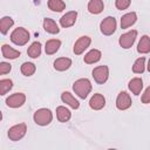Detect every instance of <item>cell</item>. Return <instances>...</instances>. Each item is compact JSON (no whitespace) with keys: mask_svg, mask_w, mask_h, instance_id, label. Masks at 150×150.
<instances>
[{"mask_svg":"<svg viewBox=\"0 0 150 150\" xmlns=\"http://www.w3.org/2000/svg\"><path fill=\"white\" fill-rule=\"evenodd\" d=\"M91 82L88 80V79H79L74 82L73 84V90L74 93L82 100L87 98V96L90 94L91 91Z\"/></svg>","mask_w":150,"mask_h":150,"instance_id":"6da1fadb","label":"cell"},{"mask_svg":"<svg viewBox=\"0 0 150 150\" xmlns=\"http://www.w3.org/2000/svg\"><path fill=\"white\" fill-rule=\"evenodd\" d=\"M30 39L29 32L23 27H18L11 33V41L16 46H25Z\"/></svg>","mask_w":150,"mask_h":150,"instance_id":"7a4b0ae2","label":"cell"},{"mask_svg":"<svg viewBox=\"0 0 150 150\" xmlns=\"http://www.w3.org/2000/svg\"><path fill=\"white\" fill-rule=\"evenodd\" d=\"M33 120L38 125L46 127L50 124V122L53 121V112L47 108L38 109L33 115Z\"/></svg>","mask_w":150,"mask_h":150,"instance_id":"3957f363","label":"cell"},{"mask_svg":"<svg viewBox=\"0 0 150 150\" xmlns=\"http://www.w3.org/2000/svg\"><path fill=\"white\" fill-rule=\"evenodd\" d=\"M116 27H117V22H116V19L114 16H107L104 18L101 23H100V30L103 35H112L116 30Z\"/></svg>","mask_w":150,"mask_h":150,"instance_id":"277c9868","label":"cell"},{"mask_svg":"<svg viewBox=\"0 0 150 150\" xmlns=\"http://www.w3.org/2000/svg\"><path fill=\"white\" fill-rule=\"evenodd\" d=\"M26 132H27V125L25 123H19V124H15V125L11 127L8 129L7 135H8V138L11 141L16 142V141H20L21 138H23Z\"/></svg>","mask_w":150,"mask_h":150,"instance_id":"5b68a950","label":"cell"},{"mask_svg":"<svg viewBox=\"0 0 150 150\" xmlns=\"http://www.w3.org/2000/svg\"><path fill=\"white\" fill-rule=\"evenodd\" d=\"M93 74V77H94V81L97 83V84H103L108 81V77H109V68L108 66H97L93 69L91 71Z\"/></svg>","mask_w":150,"mask_h":150,"instance_id":"8992f818","label":"cell"},{"mask_svg":"<svg viewBox=\"0 0 150 150\" xmlns=\"http://www.w3.org/2000/svg\"><path fill=\"white\" fill-rule=\"evenodd\" d=\"M137 38V30L136 29H131L124 34H122L118 39V43L123 49H129L131 48V46L135 43Z\"/></svg>","mask_w":150,"mask_h":150,"instance_id":"52a82bcc","label":"cell"},{"mask_svg":"<svg viewBox=\"0 0 150 150\" xmlns=\"http://www.w3.org/2000/svg\"><path fill=\"white\" fill-rule=\"evenodd\" d=\"M26 102V95L23 93H14L6 98V104L9 108H20Z\"/></svg>","mask_w":150,"mask_h":150,"instance_id":"ba28073f","label":"cell"},{"mask_svg":"<svg viewBox=\"0 0 150 150\" xmlns=\"http://www.w3.org/2000/svg\"><path fill=\"white\" fill-rule=\"evenodd\" d=\"M90 43H91V39H90L89 36H87V35L80 36V38L76 40L75 45H74V48H73L74 54H75V55H81V54L90 46Z\"/></svg>","mask_w":150,"mask_h":150,"instance_id":"9c48e42d","label":"cell"},{"mask_svg":"<svg viewBox=\"0 0 150 150\" xmlns=\"http://www.w3.org/2000/svg\"><path fill=\"white\" fill-rule=\"evenodd\" d=\"M131 104H132L131 97H130V95L127 91H121L117 95V98H116V108L118 110H127V109H129L131 107Z\"/></svg>","mask_w":150,"mask_h":150,"instance_id":"30bf717a","label":"cell"},{"mask_svg":"<svg viewBox=\"0 0 150 150\" xmlns=\"http://www.w3.org/2000/svg\"><path fill=\"white\" fill-rule=\"evenodd\" d=\"M76 19H77V12L76 11H70V12H67L66 14H63L60 19V25L61 27L63 28H69L71 26L75 25L76 22Z\"/></svg>","mask_w":150,"mask_h":150,"instance_id":"8fae6325","label":"cell"},{"mask_svg":"<svg viewBox=\"0 0 150 150\" xmlns=\"http://www.w3.org/2000/svg\"><path fill=\"white\" fill-rule=\"evenodd\" d=\"M104 105H105V98L100 93L94 94L89 100V107L93 110H101L104 108Z\"/></svg>","mask_w":150,"mask_h":150,"instance_id":"7c38bea8","label":"cell"},{"mask_svg":"<svg viewBox=\"0 0 150 150\" xmlns=\"http://www.w3.org/2000/svg\"><path fill=\"white\" fill-rule=\"evenodd\" d=\"M136 21H137L136 12H129V13L122 15V18H121V28L127 29V28L131 27Z\"/></svg>","mask_w":150,"mask_h":150,"instance_id":"4fadbf2b","label":"cell"},{"mask_svg":"<svg viewBox=\"0 0 150 150\" xmlns=\"http://www.w3.org/2000/svg\"><path fill=\"white\" fill-rule=\"evenodd\" d=\"M102 57V53L98 49H90L83 57V61L87 64H94L96 62H98Z\"/></svg>","mask_w":150,"mask_h":150,"instance_id":"5bb4252c","label":"cell"},{"mask_svg":"<svg viewBox=\"0 0 150 150\" xmlns=\"http://www.w3.org/2000/svg\"><path fill=\"white\" fill-rule=\"evenodd\" d=\"M128 88H129V90L134 95L138 96L141 94L142 89H143V81H142V79L141 77H134V79H131L129 81V83H128Z\"/></svg>","mask_w":150,"mask_h":150,"instance_id":"9a60e30c","label":"cell"},{"mask_svg":"<svg viewBox=\"0 0 150 150\" xmlns=\"http://www.w3.org/2000/svg\"><path fill=\"white\" fill-rule=\"evenodd\" d=\"M61 100H62L63 103H66L67 105H69L73 109H79L80 108V102L69 91H63L61 94Z\"/></svg>","mask_w":150,"mask_h":150,"instance_id":"2e32d148","label":"cell"},{"mask_svg":"<svg viewBox=\"0 0 150 150\" xmlns=\"http://www.w3.org/2000/svg\"><path fill=\"white\" fill-rule=\"evenodd\" d=\"M61 47V41L57 39H50L46 42L45 45V52L47 55H53L55 54Z\"/></svg>","mask_w":150,"mask_h":150,"instance_id":"e0dca14e","label":"cell"},{"mask_svg":"<svg viewBox=\"0 0 150 150\" xmlns=\"http://www.w3.org/2000/svg\"><path fill=\"white\" fill-rule=\"evenodd\" d=\"M71 66V60L69 57H59L54 61V69L57 71H64Z\"/></svg>","mask_w":150,"mask_h":150,"instance_id":"ac0fdd59","label":"cell"},{"mask_svg":"<svg viewBox=\"0 0 150 150\" xmlns=\"http://www.w3.org/2000/svg\"><path fill=\"white\" fill-rule=\"evenodd\" d=\"M88 12L91 13V14H100L103 9H104V4H103V0H90L88 2Z\"/></svg>","mask_w":150,"mask_h":150,"instance_id":"d6986e66","label":"cell"},{"mask_svg":"<svg viewBox=\"0 0 150 150\" xmlns=\"http://www.w3.org/2000/svg\"><path fill=\"white\" fill-rule=\"evenodd\" d=\"M43 29L49 34H59L60 33V28H59L57 23L50 18L43 19Z\"/></svg>","mask_w":150,"mask_h":150,"instance_id":"ffe728a7","label":"cell"},{"mask_svg":"<svg viewBox=\"0 0 150 150\" xmlns=\"http://www.w3.org/2000/svg\"><path fill=\"white\" fill-rule=\"evenodd\" d=\"M1 53H2V56H4L5 59H9V60H14V59L19 57L20 54H21L19 50L12 48L9 45H2V47H1Z\"/></svg>","mask_w":150,"mask_h":150,"instance_id":"44dd1931","label":"cell"},{"mask_svg":"<svg viewBox=\"0 0 150 150\" xmlns=\"http://www.w3.org/2000/svg\"><path fill=\"white\" fill-rule=\"evenodd\" d=\"M56 117H57L59 122L64 123V122H68L70 120L71 112H70V110L68 108H66L63 105H59L56 108Z\"/></svg>","mask_w":150,"mask_h":150,"instance_id":"7402d4cb","label":"cell"},{"mask_svg":"<svg viewBox=\"0 0 150 150\" xmlns=\"http://www.w3.org/2000/svg\"><path fill=\"white\" fill-rule=\"evenodd\" d=\"M137 52L139 54H148L150 52V38L148 35H143L137 45Z\"/></svg>","mask_w":150,"mask_h":150,"instance_id":"603a6c76","label":"cell"},{"mask_svg":"<svg viewBox=\"0 0 150 150\" xmlns=\"http://www.w3.org/2000/svg\"><path fill=\"white\" fill-rule=\"evenodd\" d=\"M27 54L32 59H38L41 55V43L39 41H34L27 49Z\"/></svg>","mask_w":150,"mask_h":150,"instance_id":"cb8c5ba5","label":"cell"},{"mask_svg":"<svg viewBox=\"0 0 150 150\" xmlns=\"http://www.w3.org/2000/svg\"><path fill=\"white\" fill-rule=\"evenodd\" d=\"M13 25H14V20L11 16H4V18H1V20H0V32H1V34L6 35L8 33V30H9V28Z\"/></svg>","mask_w":150,"mask_h":150,"instance_id":"d4e9b609","label":"cell"},{"mask_svg":"<svg viewBox=\"0 0 150 150\" xmlns=\"http://www.w3.org/2000/svg\"><path fill=\"white\" fill-rule=\"evenodd\" d=\"M47 5L53 12H62L66 8V2L63 0H48Z\"/></svg>","mask_w":150,"mask_h":150,"instance_id":"484cf974","label":"cell"},{"mask_svg":"<svg viewBox=\"0 0 150 150\" xmlns=\"http://www.w3.org/2000/svg\"><path fill=\"white\" fill-rule=\"evenodd\" d=\"M145 70V57H138L132 64V71L135 74H142Z\"/></svg>","mask_w":150,"mask_h":150,"instance_id":"4316f807","label":"cell"},{"mask_svg":"<svg viewBox=\"0 0 150 150\" xmlns=\"http://www.w3.org/2000/svg\"><path fill=\"white\" fill-rule=\"evenodd\" d=\"M20 70H21V73H22L25 76H32V75L35 73L36 67H35V64L32 63V62H23V63L21 64Z\"/></svg>","mask_w":150,"mask_h":150,"instance_id":"83f0119b","label":"cell"},{"mask_svg":"<svg viewBox=\"0 0 150 150\" xmlns=\"http://www.w3.org/2000/svg\"><path fill=\"white\" fill-rule=\"evenodd\" d=\"M13 88V81L11 79H2L0 80V95H6Z\"/></svg>","mask_w":150,"mask_h":150,"instance_id":"f1b7e54d","label":"cell"},{"mask_svg":"<svg viewBox=\"0 0 150 150\" xmlns=\"http://www.w3.org/2000/svg\"><path fill=\"white\" fill-rule=\"evenodd\" d=\"M130 4H131V0H115V6L120 11H124L129 8Z\"/></svg>","mask_w":150,"mask_h":150,"instance_id":"f546056e","label":"cell"},{"mask_svg":"<svg viewBox=\"0 0 150 150\" xmlns=\"http://www.w3.org/2000/svg\"><path fill=\"white\" fill-rule=\"evenodd\" d=\"M12 70V64L8 63V62H0V73L1 75H5L7 73H9Z\"/></svg>","mask_w":150,"mask_h":150,"instance_id":"4dcf8cb0","label":"cell"},{"mask_svg":"<svg viewBox=\"0 0 150 150\" xmlns=\"http://www.w3.org/2000/svg\"><path fill=\"white\" fill-rule=\"evenodd\" d=\"M141 101H142V103H144V104H148V103H150V86L144 90V93L142 94V97H141Z\"/></svg>","mask_w":150,"mask_h":150,"instance_id":"1f68e13d","label":"cell"},{"mask_svg":"<svg viewBox=\"0 0 150 150\" xmlns=\"http://www.w3.org/2000/svg\"><path fill=\"white\" fill-rule=\"evenodd\" d=\"M146 70H148V71H150V59H149V61H148V66H146Z\"/></svg>","mask_w":150,"mask_h":150,"instance_id":"d6a6232c","label":"cell"}]
</instances>
